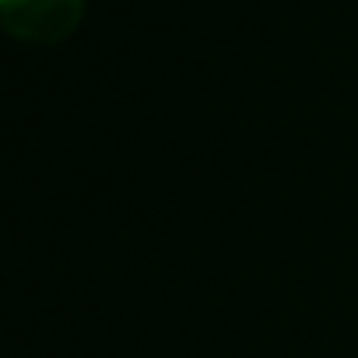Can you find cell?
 <instances>
[{
  "label": "cell",
  "mask_w": 358,
  "mask_h": 358,
  "mask_svg": "<svg viewBox=\"0 0 358 358\" xmlns=\"http://www.w3.org/2000/svg\"><path fill=\"white\" fill-rule=\"evenodd\" d=\"M85 4L88 0H0V22L22 43L57 46L81 25Z\"/></svg>",
  "instance_id": "6da1fadb"
}]
</instances>
